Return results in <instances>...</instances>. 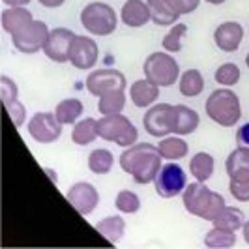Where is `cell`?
<instances>
[{
	"mask_svg": "<svg viewBox=\"0 0 249 249\" xmlns=\"http://www.w3.org/2000/svg\"><path fill=\"white\" fill-rule=\"evenodd\" d=\"M161 154L158 146L150 142H135L120 154L118 163L122 171L133 178L135 184H150L156 180V176L161 169Z\"/></svg>",
	"mask_w": 249,
	"mask_h": 249,
	"instance_id": "cell-1",
	"label": "cell"
},
{
	"mask_svg": "<svg viewBox=\"0 0 249 249\" xmlns=\"http://www.w3.org/2000/svg\"><path fill=\"white\" fill-rule=\"evenodd\" d=\"M182 202L191 215H197L204 221H213L227 206L221 193L212 191L208 186H204V182H199V180L193 184H187L182 193Z\"/></svg>",
	"mask_w": 249,
	"mask_h": 249,
	"instance_id": "cell-2",
	"label": "cell"
},
{
	"mask_svg": "<svg viewBox=\"0 0 249 249\" xmlns=\"http://www.w3.org/2000/svg\"><path fill=\"white\" fill-rule=\"evenodd\" d=\"M204 111L212 122L221 127H234L242 118L240 98L229 87L213 90L204 103Z\"/></svg>",
	"mask_w": 249,
	"mask_h": 249,
	"instance_id": "cell-3",
	"label": "cell"
},
{
	"mask_svg": "<svg viewBox=\"0 0 249 249\" xmlns=\"http://www.w3.org/2000/svg\"><path fill=\"white\" fill-rule=\"evenodd\" d=\"M142 71H144V77L148 81H152L160 88L173 87L180 79V66H178L175 56L169 54L167 51L148 54L144 64H142Z\"/></svg>",
	"mask_w": 249,
	"mask_h": 249,
	"instance_id": "cell-4",
	"label": "cell"
},
{
	"mask_svg": "<svg viewBox=\"0 0 249 249\" xmlns=\"http://www.w3.org/2000/svg\"><path fill=\"white\" fill-rule=\"evenodd\" d=\"M81 25L92 36H111L118 26V17L109 4L90 2L81 12Z\"/></svg>",
	"mask_w": 249,
	"mask_h": 249,
	"instance_id": "cell-5",
	"label": "cell"
},
{
	"mask_svg": "<svg viewBox=\"0 0 249 249\" xmlns=\"http://www.w3.org/2000/svg\"><path fill=\"white\" fill-rule=\"evenodd\" d=\"M98 131H100V137L103 141L114 142V144L124 146V148L135 144L139 139V131L135 124L122 112L112 114V116H101L98 120Z\"/></svg>",
	"mask_w": 249,
	"mask_h": 249,
	"instance_id": "cell-6",
	"label": "cell"
},
{
	"mask_svg": "<svg viewBox=\"0 0 249 249\" xmlns=\"http://www.w3.org/2000/svg\"><path fill=\"white\" fill-rule=\"evenodd\" d=\"M154 186H156V193L161 199H173L176 195L184 193V189H186V171L175 161L165 163V165H161L160 173H158L156 180H154Z\"/></svg>",
	"mask_w": 249,
	"mask_h": 249,
	"instance_id": "cell-7",
	"label": "cell"
},
{
	"mask_svg": "<svg viewBox=\"0 0 249 249\" xmlns=\"http://www.w3.org/2000/svg\"><path fill=\"white\" fill-rule=\"evenodd\" d=\"M49 26L43 21H32L19 32L12 34L13 47L23 54H36L37 51H43L45 41L49 37Z\"/></svg>",
	"mask_w": 249,
	"mask_h": 249,
	"instance_id": "cell-8",
	"label": "cell"
},
{
	"mask_svg": "<svg viewBox=\"0 0 249 249\" xmlns=\"http://www.w3.org/2000/svg\"><path fill=\"white\" fill-rule=\"evenodd\" d=\"M28 135L39 144H51L62 137V124L54 112H36L28 120Z\"/></svg>",
	"mask_w": 249,
	"mask_h": 249,
	"instance_id": "cell-9",
	"label": "cell"
},
{
	"mask_svg": "<svg viewBox=\"0 0 249 249\" xmlns=\"http://www.w3.org/2000/svg\"><path fill=\"white\" fill-rule=\"evenodd\" d=\"M125 75L112 68H103V70H94L87 77V90L88 94L100 98L112 90H125Z\"/></svg>",
	"mask_w": 249,
	"mask_h": 249,
	"instance_id": "cell-10",
	"label": "cell"
},
{
	"mask_svg": "<svg viewBox=\"0 0 249 249\" xmlns=\"http://www.w3.org/2000/svg\"><path fill=\"white\" fill-rule=\"evenodd\" d=\"M100 58V47L96 39L88 36H75L70 49V64L75 70H92Z\"/></svg>",
	"mask_w": 249,
	"mask_h": 249,
	"instance_id": "cell-11",
	"label": "cell"
},
{
	"mask_svg": "<svg viewBox=\"0 0 249 249\" xmlns=\"http://www.w3.org/2000/svg\"><path fill=\"white\" fill-rule=\"evenodd\" d=\"M77 34H73L70 28H53L49 32V37L45 41L43 47V54L56 64H66L70 62V49H71V41Z\"/></svg>",
	"mask_w": 249,
	"mask_h": 249,
	"instance_id": "cell-12",
	"label": "cell"
},
{
	"mask_svg": "<svg viewBox=\"0 0 249 249\" xmlns=\"http://www.w3.org/2000/svg\"><path fill=\"white\" fill-rule=\"evenodd\" d=\"M66 199H68V202L73 206L77 212L87 217V215H90L98 208L100 193H98L96 186L90 184V182H77L66 193Z\"/></svg>",
	"mask_w": 249,
	"mask_h": 249,
	"instance_id": "cell-13",
	"label": "cell"
},
{
	"mask_svg": "<svg viewBox=\"0 0 249 249\" xmlns=\"http://www.w3.org/2000/svg\"><path fill=\"white\" fill-rule=\"evenodd\" d=\"M200 124L199 112L187 105H171L169 111V129L175 135H191Z\"/></svg>",
	"mask_w": 249,
	"mask_h": 249,
	"instance_id": "cell-14",
	"label": "cell"
},
{
	"mask_svg": "<svg viewBox=\"0 0 249 249\" xmlns=\"http://www.w3.org/2000/svg\"><path fill=\"white\" fill-rule=\"evenodd\" d=\"M169 111H171V103H156V105L148 107V111L142 116V125H144L148 135L156 139H163L171 133Z\"/></svg>",
	"mask_w": 249,
	"mask_h": 249,
	"instance_id": "cell-15",
	"label": "cell"
},
{
	"mask_svg": "<svg viewBox=\"0 0 249 249\" xmlns=\"http://www.w3.org/2000/svg\"><path fill=\"white\" fill-rule=\"evenodd\" d=\"M244 39V26L236 21H227L223 25H219L213 32V41L217 45V49L223 53H234L240 49Z\"/></svg>",
	"mask_w": 249,
	"mask_h": 249,
	"instance_id": "cell-16",
	"label": "cell"
},
{
	"mask_svg": "<svg viewBox=\"0 0 249 249\" xmlns=\"http://www.w3.org/2000/svg\"><path fill=\"white\" fill-rule=\"evenodd\" d=\"M120 19L129 28H141L148 25V21H152V15L146 0H125L120 10Z\"/></svg>",
	"mask_w": 249,
	"mask_h": 249,
	"instance_id": "cell-17",
	"label": "cell"
},
{
	"mask_svg": "<svg viewBox=\"0 0 249 249\" xmlns=\"http://www.w3.org/2000/svg\"><path fill=\"white\" fill-rule=\"evenodd\" d=\"M129 98H131L135 107H139V109H148L160 98V87L154 85L152 81H148L146 77L144 79H139V81H135L129 87Z\"/></svg>",
	"mask_w": 249,
	"mask_h": 249,
	"instance_id": "cell-18",
	"label": "cell"
},
{
	"mask_svg": "<svg viewBox=\"0 0 249 249\" xmlns=\"http://www.w3.org/2000/svg\"><path fill=\"white\" fill-rule=\"evenodd\" d=\"M32 21H34V17H32L30 10H26L25 6H21V8H8V10H4L2 15H0L2 30L8 32L10 36L15 34V32H19L21 28H25Z\"/></svg>",
	"mask_w": 249,
	"mask_h": 249,
	"instance_id": "cell-19",
	"label": "cell"
},
{
	"mask_svg": "<svg viewBox=\"0 0 249 249\" xmlns=\"http://www.w3.org/2000/svg\"><path fill=\"white\" fill-rule=\"evenodd\" d=\"M225 171L229 178H249V146L240 144L232 150L225 161Z\"/></svg>",
	"mask_w": 249,
	"mask_h": 249,
	"instance_id": "cell-20",
	"label": "cell"
},
{
	"mask_svg": "<svg viewBox=\"0 0 249 249\" xmlns=\"http://www.w3.org/2000/svg\"><path fill=\"white\" fill-rule=\"evenodd\" d=\"M152 21L158 26H173L178 23L180 13L169 4V0H146Z\"/></svg>",
	"mask_w": 249,
	"mask_h": 249,
	"instance_id": "cell-21",
	"label": "cell"
},
{
	"mask_svg": "<svg viewBox=\"0 0 249 249\" xmlns=\"http://www.w3.org/2000/svg\"><path fill=\"white\" fill-rule=\"evenodd\" d=\"M96 231L105 240H109L112 246H116L125 232V221L122 215H109L96 223Z\"/></svg>",
	"mask_w": 249,
	"mask_h": 249,
	"instance_id": "cell-22",
	"label": "cell"
},
{
	"mask_svg": "<svg viewBox=\"0 0 249 249\" xmlns=\"http://www.w3.org/2000/svg\"><path fill=\"white\" fill-rule=\"evenodd\" d=\"M158 150H160L163 160L176 161V160H184L187 154H189V144H187L180 135L163 137L161 141L158 142Z\"/></svg>",
	"mask_w": 249,
	"mask_h": 249,
	"instance_id": "cell-23",
	"label": "cell"
},
{
	"mask_svg": "<svg viewBox=\"0 0 249 249\" xmlns=\"http://www.w3.org/2000/svg\"><path fill=\"white\" fill-rule=\"evenodd\" d=\"M100 137V131H98V120L96 118H83L79 120L77 124H73L71 129V141L79 146H87L92 144L96 139Z\"/></svg>",
	"mask_w": 249,
	"mask_h": 249,
	"instance_id": "cell-24",
	"label": "cell"
},
{
	"mask_svg": "<svg viewBox=\"0 0 249 249\" xmlns=\"http://www.w3.org/2000/svg\"><path fill=\"white\" fill-rule=\"evenodd\" d=\"M213 169H215V161L208 152H197L189 160V173L199 182H208L213 176Z\"/></svg>",
	"mask_w": 249,
	"mask_h": 249,
	"instance_id": "cell-25",
	"label": "cell"
},
{
	"mask_svg": "<svg viewBox=\"0 0 249 249\" xmlns=\"http://www.w3.org/2000/svg\"><path fill=\"white\" fill-rule=\"evenodd\" d=\"M178 90L186 98H197L204 90V77L199 70H186L178 79Z\"/></svg>",
	"mask_w": 249,
	"mask_h": 249,
	"instance_id": "cell-26",
	"label": "cell"
},
{
	"mask_svg": "<svg viewBox=\"0 0 249 249\" xmlns=\"http://www.w3.org/2000/svg\"><path fill=\"white\" fill-rule=\"evenodd\" d=\"M85 112V105L81 100H75V98H70V100H62L56 109H54V114L58 118V122L62 125H73L77 124V120L81 118V114Z\"/></svg>",
	"mask_w": 249,
	"mask_h": 249,
	"instance_id": "cell-27",
	"label": "cell"
},
{
	"mask_svg": "<svg viewBox=\"0 0 249 249\" xmlns=\"http://www.w3.org/2000/svg\"><path fill=\"white\" fill-rule=\"evenodd\" d=\"M236 244V234L234 231H229V229H221V227H215L210 229L204 236V246L210 249H229L234 248Z\"/></svg>",
	"mask_w": 249,
	"mask_h": 249,
	"instance_id": "cell-28",
	"label": "cell"
},
{
	"mask_svg": "<svg viewBox=\"0 0 249 249\" xmlns=\"http://www.w3.org/2000/svg\"><path fill=\"white\" fill-rule=\"evenodd\" d=\"M125 107V94L124 90H112L100 96L98 100V111L103 116H112V114H120Z\"/></svg>",
	"mask_w": 249,
	"mask_h": 249,
	"instance_id": "cell-29",
	"label": "cell"
},
{
	"mask_svg": "<svg viewBox=\"0 0 249 249\" xmlns=\"http://www.w3.org/2000/svg\"><path fill=\"white\" fill-rule=\"evenodd\" d=\"M114 165V156H112L111 150L107 148H96L90 152L88 156V169L94 173V175H109Z\"/></svg>",
	"mask_w": 249,
	"mask_h": 249,
	"instance_id": "cell-30",
	"label": "cell"
},
{
	"mask_svg": "<svg viewBox=\"0 0 249 249\" xmlns=\"http://www.w3.org/2000/svg\"><path fill=\"white\" fill-rule=\"evenodd\" d=\"M215 227H221V229H229V231H240L244 223H246V215L244 212L236 208V206H225L223 210L219 212V215L212 221Z\"/></svg>",
	"mask_w": 249,
	"mask_h": 249,
	"instance_id": "cell-31",
	"label": "cell"
},
{
	"mask_svg": "<svg viewBox=\"0 0 249 249\" xmlns=\"http://www.w3.org/2000/svg\"><path fill=\"white\" fill-rule=\"evenodd\" d=\"M186 32H187V25H184V23L173 25L171 30L161 39L163 49L167 51V53H180L182 51V39L186 36Z\"/></svg>",
	"mask_w": 249,
	"mask_h": 249,
	"instance_id": "cell-32",
	"label": "cell"
},
{
	"mask_svg": "<svg viewBox=\"0 0 249 249\" xmlns=\"http://www.w3.org/2000/svg\"><path fill=\"white\" fill-rule=\"evenodd\" d=\"M240 77H242V71H240V68H238L236 64L232 62L221 64L215 70V73H213L215 83L221 85V87H234L238 81H240Z\"/></svg>",
	"mask_w": 249,
	"mask_h": 249,
	"instance_id": "cell-33",
	"label": "cell"
},
{
	"mask_svg": "<svg viewBox=\"0 0 249 249\" xmlns=\"http://www.w3.org/2000/svg\"><path fill=\"white\" fill-rule=\"evenodd\" d=\"M114 206L122 213H137L141 210V199L137 193H133L129 189H122V191H118V195L114 199Z\"/></svg>",
	"mask_w": 249,
	"mask_h": 249,
	"instance_id": "cell-34",
	"label": "cell"
},
{
	"mask_svg": "<svg viewBox=\"0 0 249 249\" xmlns=\"http://www.w3.org/2000/svg\"><path fill=\"white\" fill-rule=\"evenodd\" d=\"M0 98H2V103L8 105L19 98V88H17V83L13 81L12 77L8 75H2L0 77Z\"/></svg>",
	"mask_w": 249,
	"mask_h": 249,
	"instance_id": "cell-35",
	"label": "cell"
},
{
	"mask_svg": "<svg viewBox=\"0 0 249 249\" xmlns=\"http://www.w3.org/2000/svg\"><path fill=\"white\" fill-rule=\"evenodd\" d=\"M229 191L238 202H249V178H231Z\"/></svg>",
	"mask_w": 249,
	"mask_h": 249,
	"instance_id": "cell-36",
	"label": "cell"
},
{
	"mask_svg": "<svg viewBox=\"0 0 249 249\" xmlns=\"http://www.w3.org/2000/svg\"><path fill=\"white\" fill-rule=\"evenodd\" d=\"M6 107V111H8V114H10V118H12V122L17 127H21V125L25 124L26 120V109L25 105L21 103L19 100L12 101V103H8V105H4Z\"/></svg>",
	"mask_w": 249,
	"mask_h": 249,
	"instance_id": "cell-37",
	"label": "cell"
},
{
	"mask_svg": "<svg viewBox=\"0 0 249 249\" xmlns=\"http://www.w3.org/2000/svg\"><path fill=\"white\" fill-rule=\"evenodd\" d=\"M169 4H171L180 15H187V13H193L199 8L200 0H169Z\"/></svg>",
	"mask_w": 249,
	"mask_h": 249,
	"instance_id": "cell-38",
	"label": "cell"
},
{
	"mask_svg": "<svg viewBox=\"0 0 249 249\" xmlns=\"http://www.w3.org/2000/svg\"><path fill=\"white\" fill-rule=\"evenodd\" d=\"M236 141H238V144H242V146H249V122L238 127Z\"/></svg>",
	"mask_w": 249,
	"mask_h": 249,
	"instance_id": "cell-39",
	"label": "cell"
},
{
	"mask_svg": "<svg viewBox=\"0 0 249 249\" xmlns=\"http://www.w3.org/2000/svg\"><path fill=\"white\" fill-rule=\"evenodd\" d=\"M43 8H49V10H54V8H60L66 0H37Z\"/></svg>",
	"mask_w": 249,
	"mask_h": 249,
	"instance_id": "cell-40",
	"label": "cell"
},
{
	"mask_svg": "<svg viewBox=\"0 0 249 249\" xmlns=\"http://www.w3.org/2000/svg\"><path fill=\"white\" fill-rule=\"evenodd\" d=\"M6 6H10V8H21V6H26V4H30V0H2Z\"/></svg>",
	"mask_w": 249,
	"mask_h": 249,
	"instance_id": "cell-41",
	"label": "cell"
},
{
	"mask_svg": "<svg viewBox=\"0 0 249 249\" xmlns=\"http://www.w3.org/2000/svg\"><path fill=\"white\" fill-rule=\"evenodd\" d=\"M242 231H244V240H246V244L249 246V221H246V223H244Z\"/></svg>",
	"mask_w": 249,
	"mask_h": 249,
	"instance_id": "cell-42",
	"label": "cell"
},
{
	"mask_svg": "<svg viewBox=\"0 0 249 249\" xmlns=\"http://www.w3.org/2000/svg\"><path fill=\"white\" fill-rule=\"evenodd\" d=\"M45 173H47V175L51 176V180H53L54 184L58 182V178H56V175H54V171H53V169H47V167H45Z\"/></svg>",
	"mask_w": 249,
	"mask_h": 249,
	"instance_id": "cell-43",
	"label": "cell"
},
{
	"mask_svg": "<svg viewBox=\"0 0 249 249\" xmlns=\"http://www.w3.org/2000/svg\"><path fill=\"white\" fill-rule=\"evenodd\" d=\"M208 4H212V6H221L223 2H227V0H206Z\"/></svg>",
	"mask_w": 249,
	"mask_h": 249,
	"instance_id": "cell-44",
	"label": "cell"
},
{
	"mask_svg": "<svg viewBox=\"0 0 249 249\" xmlns=\"http://www.w3.org/2000/svg\"><path fill=\"white\" fill-rule=\"evenodd\" d=\"M246 66H248V70H249V53L246 54Z\"/></svg>",
	"mask_w": 249,
	"mask_h": 249,
	"instance_id": "cell-45",
	"label": "cell"
}]
</instances>
